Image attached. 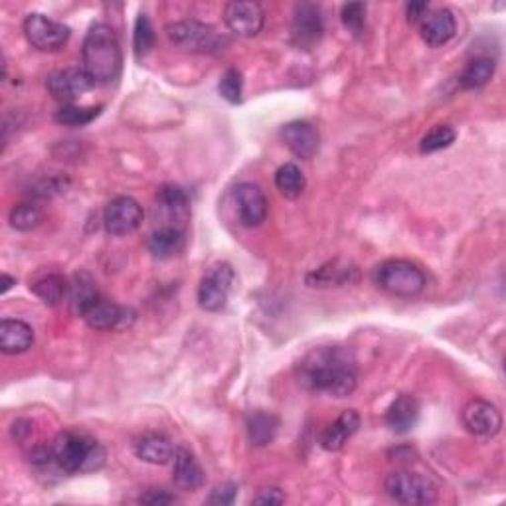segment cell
<instances>
[{"label":"cell","mask_w":506,"mask_h":506,"mask_svg":"<svg viewBox=\"0 0 506 506\" xmlns=\"http://www.w3.org/2000/svg\"><path fill=\"white\" fill-rule=\"evenodd\" d=\"M34 344V330L25 320L3 319L0 323V350L5 354H22Z\"/></svg>","instance_id":"cell-22"},{"label":"cell","mask_w":506,"mask_h":506,"mask_svg":"<svg viewBox=\"0 0 506 506\" xmlns=\"http://www.w3.org/2000/svg\"><path fill=\"white\" fill-rule=\"evenodd\" d=\"M428 13H430L428 3H408L406 6V16L410 25H418V22H421Z\"/></svg>","instance_id":"cell-40"},{"label":"cell","mask_w":506,"mask_h":506,"mask_svg":"<svg viewBox=\"0 0 506 506\" xmlns=\"http://www.w3.org/2000/svg\"><path fill=\"white\" fill-rule=\"evenodd\" d=\"M236 494H238V485H234V482H224V485L216 487L212 491V494H210L208 499H206V502H208V504H220V506L234 504Z\"/></svg>","instance_id":"cell-37"},{"label":"cell","mask_w":506,"mask_h":506,"mask_svg":"<svg viewBox=\"0 0 506 506\" xmlns=\"http://www.w3.org/2000/svg\"><path fill=\"white\" fill-rule=\"evenodd\" d=\"M420 34L421 40L431 46V48H440L450 40L455 38L457 34V20L450 8H437L430 10L420 22Z\"/></svg>","instance_id":"cell-17"},{"label":"cell","mask_w":506,"mask_h":506,"mask_svg":"<svg viewBox=\"0 0 506 506\" xmlns=\"http://www.w3.org/2000/svg\"><path fill=\"white\" fill-rule=\"evenodd\" d=\"M352 275H356V268L349 266V263L340 261H330L327 266L319 268L307 278V283L310 287H332V285H344L352 281Z\"/></svg>","instance_id":"cell-27"},{"label":"cell","mask_w":506,"mask_h":506,"mask_svg":"<svg viewBox=\"0 0 506 506\" xmlns=\"http://www.w3.org/2000/svg\"><path fill=\"white\" fill-rule=\"evenodd\" d=\"M224 22L236 36L253 38L258 36L266 22L263 8L258 3H228L224 8Z\"/></svg>","instance_id":"cell-14"},{"label":"cell","mask_w":506,"mask_h":506,"mask_svg":"<svg viewBox=\"0 0 506 506\" xmlns=\"http://www.w3.org/2000/svg\"><path fill=\"white\" fill-rule=\"evenodd\" d=\"M236 283V271L226 261H218L214 266L204 273V278L198 287V305L208 310V313H218L222 310L228 301L229 295L234 291Z\"/></svg>","instance_id":"cell-7"},{"label":"cell","mask_w":506,"mask_h":506,"mask_svg":"<svg viewBox=\"0 0 506 506\" xmlns=\"http://www.w3.org/2000/svg\"><path fill=\"white\" fill-rule=\"evenodd\" d=\"M8 220L10 226L18 229V232H32V229H36L44 222V214L34 204H18L10 210Z\"/></svg>","instance_id":"cell-33"},{"label":"cell","mask_w":506,"mask_h":506,"mask_svg":"<svg viewBox=\"0 0 506 506\" xmlns=\"http://www.w3.org/2000/svg\"><path fill=\"white\" fill-rule=\"evenodd\" d=\"M99 291L96 281L91 279L87 273H76L70 279V287H67V305H70L72 313L77 317H84L87 309L94 305L99 299Z\"/></svg>","instance_id":"cell-25"},{"label":"cell","mask_w":506,"mask_h":506,"mask_svg":"<svg viewBox=\"0 0 506 506\" xmlns=\"http://www.w3.org/2000/svg\"><path fill=\"white\" fill-rule=\"evenodd\" d=\"M82 319L96 330H125L135 323L137 313L131 307H123L99 297Z\"/></svg>","instance_id":"cell-12"},{"label":"cell","mask_w":506,"mask_h":506,"mask_svg":"<svg viewBox=\"0 0 506 506\" xmlns=\"http://www.w3.org/2000/svg\"><path fill=\"white\" fill-rule=\"evenodd\" d=\"M25 34L28 42L40 52H57L70 40V28L38 13L26 16Z\"/></svg>","instance_id":"cell-8"},{"label":"cell","mask_w":506,"mask_h":506,"mask_svg":"<svg viewBox=\"0 0 506 506\" xmlns=\"http://www.w3.org/2000/svg\"><path fill=\"white\" fill-rule=\"evenodd\" d=\"M340 20L344 28L352 32L354 36H360L366 28V5L364 3H349L340 10Z\"/></svg>","instance_id":"cell-35"},{"label":"cell","mask_w":506,"mask_h":506,"mask_svg":"<svg viewBox=\"0 0 506 506\" xmlns=\"http://www.w3.org/2000/svg\"><path fill=\"white\" fill-rule=\"evenodd\" d=\"M184 246H187V236H184L182 228L177 226H160L147 239V248L157 259L177 258Z\"/></svg>","instance_id":"cell-21"},{"label":"cell","mask_w":506,"mask_h":506,"mask_svg":"<svg viewBox=\"0 0 506 506\" xmlns=\"http://www.w3.org/2000/svg\"><path fill=\"white\" fill-rule=\"evenodd\" d=\"M157 214L163 218L167 226H177V222H187L190 214V200L188 194L184 192V188L177 187V184H163L157 190Z\"/></svg>","instance_id":"cell-18"},{"label":"cell","mask_w":506,"mask_h":506,"mask_svg":"<svg viewBox=\"0 0 506 506\" xmlns=\"http://www.w3.org/2000/svg\"><path fill=\"white\" fill-rule=\"evenodd\" d=\"M494 76V60L487 56H479L475 60H471L463 74L459 76V86L463 89H479L487 86Z\"/></svg>","instance_id":"cell-29"},{"label":"cell","mask_w":506,"mask_h":506,"mask_svg":"<svg viewBox=\"0 0 506 506\" xmlns=\"http://www.w3.org/2000/svg\"><path fill=\"white\" fill-rule=\"evenodd\" d=\"M139 502H143V504H153V506H163V504H172L175 502V497H172V494H168L167 491H157V489H153V491H148V492H145V494H141L139 497Z\"/></svg>","instance_id":"cell-39"},{"label":"cell","mask_w":506,"mask_h":506,"mask_svg":"<svg viewBox=\"0 0 506 506\" xmlns=\"http://www.w3.org/2000/svg\"><path fill=\"white\" fill-rule=\"evenodd\" d=\"M121 46L107 25H94L82 46V70L96 86H107L121 72Z\"/></svg>","instance_id":"cell-2"},{"label":"cell","mask_w":506,"mask_h":506,"mask_svg":"<svg viewBox=\"0 0 506 506\" xmlns=\"http://www.w3.org/2000/svg\"><path fill=\"white\" fill-rule=\"evenodd\" d=\"M101 106L97 107H77V106H64L56 113V121L66 126H84L94 121L101 113Z\"/></svg>","instance_id":"cell-34"},{"label":"cell","mask_w":506,"mask_h":506,"mask_svg":"<svg viewBox=\"0 0 506 506\" xmlns=\"http://www.w3.org/2000/svg\"><path fill=\"white\" fill-rule=\"evenodd\" d=\"M275 187H278V190L283 194L285 198H289V200L299 198L305 192V187H307L303 170L293 163H287V165L279 167L278 172H275Z\"/></svg>","instance_id":"cell-30"},{"label":"cell","mask_w":506,"mask_h":506,"mask_svg":"<svg viewBox=\"0 0 506 506\" xmlns=\"http://www.w3.org/2000/svg\"><path fill=\"white\" fill-rule=\"evenodd\" d=\"M253 502L256 504H283L285 494L275 487H266V489H259V492L253 497Z\"/></svg>","instance_id":"cell-38"},{"label":"cell","mask_w":506,"mask_h":506,"mask_svg":"<svg viewBox=\"0 0 506 506\" xmlns=\"http://www.w3.org/2000/svg\"><path fill=\"white\" fill-rule=\"evenodd\" d=\"M295 376L307 392L347 398L359 386V364L349 349L319 347L297 364Z\"/></svg>","instance_id":"cell-1"},{"label":"cell","mask_w":506,"mask_h":506,"mask_svg":"<svg viewBox=\"0 0 506 506\" xmlns=\"http://www.w3.org/2000/svg\"><path fill=\"white\" fill-rule=\"evenodd\" d=\"M167 36L177 48L192 54H214L228 44L220 32L198 20L172 22L167 26Z\"/></svg>","instance_id":"cell-5"},{"label":"cell","mask_w":506,"mask_h":506,"mask_svg":"<svg viewBox=\"0 0 506 506\" xmlns=\"http://www.w3.org/2000/svg\"><path fill=\"white\" fill-rule=\"evenodd\" d=\"M246 431L251 445L266 447L275 440V435L279 431V418L271 411H251L246 421Z\"/></svg>","instance_id":"cell-26"},{"label":"cell","mask_w":506,"mask_h":506,"mask_svg":"<svg viewBox=\"0 0 506 506\" xmlns=\"http://www.w3.org/2000/svg\"><path fill=\"white\" fill-rule=\"evenodd\" d=\"M155 42H157V34H155V26L151 18H148L145 13H141L137 16L135 22V34H133V48L137 57H145L148 52L155 48Z\"/></svg>","instance_id":"cell-31"},{"label":"cell","mask_w":506,"mask_h":506,"mask_svg":"<svg viewBox=\"0 0 506 506\" xmlns=\"http://www.w3.org/2000/svg\"><path fill=\"white\" fill-rule=\"evenodd\" d=\"M374 283L390 295L411 299L425 289L428 279L418 263L408 259H386L376 268Z\"/></svg>","instance_id":"cell-4"},{"label":"cell","mask_w":506,"mask_h":506,"mask_svg":"<svg viewBox=\"0 0 506 506\" xmlns=\"http://www.w3.org/2000/svg\"><path fill=\"white\" fill-rule=\"evenodd\" d=\"M463 428L477 440H492L502 428L499 408L487 400H471L461 413Z\"/></svg>","instance_id":"cell-10"},{"label":"cell","mask_w":506,"mask_h":506,"mask_svg":"<svg viewBox=\"0 0 506 506\" xmlns=\"http://www.w3.org/2000/svg\"><path fill=\"white\" fill-rule=\"evenodd\" d=\"M241 87H244V79H241L239 70L236 67H228V70L220 77V96L229 103H239L241 101Z\"/></svg>","instance_id":"cell-36"},{"label":"cell","mask_w":506,"mask_h":506,"mask_svg":"<svg viewBox=\"0 0 506 506\" xmlns=\"http://www.w3.org/2000/svg\"><path fill=\"white\" fill-rule=\"evenodd\" d=\"M281 139L299 158H313L320 147V135L317 126L309 121H293L283 125Z\"/></svg>","instance_id":"cell-16"},{"label":"cell","mask_w":506,"mask_h":506,"mask_svg":"<svg viewBox=\"0 0 506 506\" xmlns=\"http://www.w3.org/2000/svg\"><path fill=\"white\" fill-rule=\"evenodd\" d=\"M386 492L401 504H431L437 501L435 482L408 469H396L384 481Z\"/></svg>","instance_id":"cell-6"},{"label":"cell","mask_w":506,"mask_h":506,"mask_svg":"<svg viewBox=\"0 0 506 506\" xmlns=\"http://www.w3.org/2000/svg\"><path fill=\"white\" fill-rule=\"evenodd\" d=\"M54 457L57 469L67 475L94 473L106 465L107 453L101 443L87 433L64 431L54 440Z\"/></svg>","instance_id":"cell-3"},{"label":"cell","mask_w":506,"mask_h":506,"mask_svg":"<svg viewBox=\"0 0 506 506\" xmlns=\"http://www.w3.org/2000/svg\"><path fill=\"white\" fill-rule=\"evenodd\" d=\"M325 34V22L317 5H297L291 22V40L301 50H310L320 42Z\"/></svg>","instance_id":"cell-11"},{"label":"cell","mask_w":506,"mask_h":506,"mask_svg":"<svg viewBox=\"0 0 506 506\" xmlns=\"http://www.w3.org/2000/svg\"><path fill=\"white\" fill-rule=\"evenodd\" d=\"M3 279H5V285H3V293H6V291L10 289V287H13V285L16 283V279L13 278V275H8V273H5V275H3Z\"/></svg>","instance_id":"cell-41"},{"label":"cell","mask_w":506,"mask_h":506,"mask_svg":"<svg viewBox=\"0 0 506 506\" xmlns=\"http://www.w3.org/2000/svg\"><path fill=\"white\" fill-rule=\"evenodd\" d=\"M420 420V401L410 396L401 394L398 396L390 408L386 410L384 421L390 430L398 435H404L416 428V423Z\"/></svg>","instance_id":"cell-20"},{"label":"cell","mask_w":506,"mask_h":506,"mask_svg":"<svg viewBox=\"0 0 506 506\" xmlns=\"http://www.w3.org/2000/svg\"><path fill=\"white\" fill-rule=\"evenodd\" d=\"M135 455L145 463L151 465H167L170 459H175V447L163 433H145L135 441Z\"/></svg>","instance_id":"cell-23"},{"label":"cell","mask_w":506,"mask_h":506,"mask_svg":"<svg viewBox=\"0 0 506 506\" xmlns=\"http://www.w3.org/2000/svg\"><path fill=\"white\" fill-rule=\"evenodd\" d=\"M457 139V133L453 126L450 125H435L431 131L425 133V137L420 143V151L423 155H431L437 151H443V148L451 147Z\"/></svg>","instance_id":"cell-32"},{"label":"cell","mask_w":506,"mask_h":506,"mask_svg":"<svg viewBox=\"0 0 506 506\" xmlns=\"http://www.w3.org/2000/svg\"><path fill=\"white\" fill-rule=\"evenodd\" d=\"M238 220L244 228H258L268 218L269 202L258 184L244 182L234 192Z\"/></svg>","instance_id":"cell-13"},{"label":"cell","mask_w":506,"mask_h":506,"mask_svg":"<svg viewBox=\"0 0 506 506\" xmlns=\"http://www.w3.org/2000/svg\"><path fill=\"white\" fill-rule=\"evenodd\" d=\"M96 84L91 82L82 67H66V70L56 72L48 77V91L56 101L64 106H74V101L84 96Z\"/></svg>","instance_id":"cell-15"},{"label":"cell","mask_w":506,"mask_h":506,"mask_svg":"<svg viewBox=\"0 0 506 506\" xmlns=\"http://www.w3.org/2000/svg\"><path fill=\"white\" fill-rule=\"evenodd\" d=\"M360 428V416L354 410L342 411L335 423H330L320 437V445L327 451H340L350 437Z\"/></svg>","instance_id":"cell-24"},{"label":"cell","mask_w":506,"mask_h":506,"mask_svg":"<svg viewBox=\"0 0 506 506\" xmlns=\"http://www.w3.org/2000/svg\"><path fill=\"white\" fill-rule=\"evenodd\" d=\"M67 287H70V281H66L64 275L48 273L44 275V278L34 281L30 285V289L44 305H57L60 301H64V297H67Z\"/></svg>","instance_id":"cell-28"},{"label":"cell","mask_w":506,"mask_h":506,"mask_svg":"<svg viewBox=\"0 0 506 506\" xmlns=\"http://www.w3.org/2000/svg\"><path fill=\"white\" fill-rule=\"evenodd\" d=\"M145 220L143 206L131 197L113 198L103 212V224L111 236H129L141 228Z\"/></svg>","instance_id":"cell-9"},{"label":"cell","mask_w":506,"mask_h":506,"mask_svg":"<svg viewBox=\"0 0 506 506\" xmlns=\"http://www.w3.org/2000/svg\"><path fill=\"white\" fill-rule=\"evenodd\" d=\"M172 482L184 492H194L204 485V471L198 459L187 447L175 450V469H172Z\"/></svg>","instance_id":"cell-19"}]
</instances>
